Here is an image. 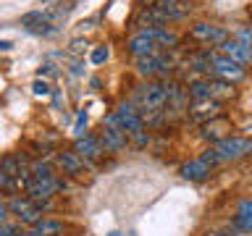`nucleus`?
<instances>
[{
  "mask_svg": "<svg viewBox=\"0 0 252 236\" xmlns=\"http://www.w3.org/2000/svg\"><path fill=\"white\" fill-rule=\"evenodd\" d=\"M165 102H168V82H147L134 94V105L142 110V116L165 110Z\"/></svg>",
  "mask_w": 252,
  "mask_h": 236,
  "instance_id": "1",
  "label": "nucleus"
},
{
  "mask_svg": "<svg viewBox=\"0 0 252 236\" xmlns=\"http://www.w3.org/2000/svg\"><path fill=\"white\" fill-rule=\"evenodd\" d=\"M137 71L145 79H165L173 74V63L168 60V55L158 53V55H147V58H137Z\"/></svg>",
  "mask_w": 252,
  "mask_h": 236,
  "instance_id": "2",
  "label": "nucleus"
},
{
  "mask_svg": "<svg viewBox=\"0 0 252 236\" xmlns=\"http://www.w3.org/2000/svg\"><path fill=\"white\" fill-rule=\"evenodd\" d=\"M189 37L194 39V42H205L210 47H220L228 39V31L223 27H218V24H210V21H197L192 29H189Z\"/></svg>",
  "mask_w": 252,
  "mask_h": 236,
  "instance_id": "3",
  "label": "nucleus"
},
{
  "mask_svg": "<svg viewBox=\"0 0 252 236\" xmlns=\"http://www.w3.org/2000/svg\"><path fill=\"white\" fill-rule=\"evenodd\" d=\"M213 149L218 155V163H234V160L247 155V139L244 137H226L218 145H213Z\"/></svg>",
  "mask_w": 252,
  "mask_h": 236,
  "instance_id": "4",
  "label": "nucleus"
},
{
  "mask_svg": "<svg viewBox=\"0 0 252 236\" xmlns=\"http://www.w3.org/2000/svg\"><path fill=\"white\" fill-rule=\"evenodd\" d=\"M218 53H220V50H218ZM213 76L236 84V82H242V79L247 76V66H242V63L226 58V55H218V58L213 60Z\"/></svg>",
  "mask_w": 252,
  "mask_h": 236,
  "instance_id": "5",
  "label": "nucleus"
},
{
  "mask_svg": "<svg viewBox=\"0 0 252 236\" xmlns=\"http://www.w3.org/2000/svg\"><path fill=\"white\" fill-rule=\"evenodd\" d=\"M116 113L121 118V129L129 134V137H137L139 131H145V118H142V110L134 105V102H121Z\"/></svg>",
  "mask_w": 252,
  "mask_h": 236,
  "instance_id": "6",
  "label": "nucleus"
},
{
  "mask_svg": "<svg viewBox=\"0 0 252 236\" xmlns=\"http://www.w3.org/2000/svg\"><path fill=\"white\" fill-rule=\"evenodd\" d=\"M126 50H129L134 58H147V55H158V53H160V47H158V42L153 39V34H150L147 29H139L137 34L129 37Z\"/></svg>",
  "mask_w": 252,
  "mask_h": 236,
  "instance_id": "7",
  "label": "nucleus"
},
{
  "mask_svg": "<svg viewBox=\"0 0 252 236\" xmlns=\"http://www.w3.org/2000/svg\"><path fill=\"white\" fill-rule=\"evenodd\" d=\"M218 110H220V102H216V100H192V108L187 110V116L192 123L205 126L218 116Z\"/></svg>",
  "mask_w": 252,
  "mask_h": 236,
  "instance_id": "8",
  "label": "nucleus"
},
{
  "mask_svg": "<svg viewBox=\"0 0 252 236\" xmlns=\"http://www.w3.org/2000/svg\"><path fill=\"white\" fill-rule=\"evenodd\" d=\"M231 118L228 116H216L213 121H208L202 126V139L205 142H213V145H218L220 139H226V137H231Z\"/></svg>",
  "mask_w": 252,
  "mask_h": 236,
  "instance_id": "9",
  "label": "nucleus"
},
{
  "mask_svg": "<svg viewBox=\"0 0 252 236\" xmlns=\"http://www.w3.org/2000/svg\"><path fill=\"white\" fill-rule=\"evenodd\" d=\"M220 55H226V58H231L236 63H242V66H252V50L244 42H239V39H234V37H228L223 45L218 47Z\"/></svg>",
  "mask_w": 252,
  "mask_h": 236,
  "instance_id": "10",
  "label": "nucleus"
},
{
  "mask_svg": "<svg viewBox=\"0 0 252 236\" xmlns=\"http://www.w3.org/2000/svg\"><path fill=\"white\" fill-rule=\"evenodd\" d=\"M97 139H100V145L105 152H121V149L129 145V134L121 131V129H110V126H102Z\"/></svg>",
  "mask_w": 252,
  "mask_h": 236,
  "instance_id": "11",
  "label": "nucleus"
},
{
  "mask_svg": "<svg viewBox=\"0 0 252 236\" xmlns=\"http://www.w3.org/2000/svg\"><path fill=\"white\" fill-rule=\"evenodd\" d=\"M58 163H61L63 173H68V176L79 178V176H84V171H87V163H90V160H84V157L79 155L76 149H63V152L58 155Z\"/></svg>",
  "mask_w": 252,
  "mask_h": 236,
  "instance_id": "12",
  "label": "nucleus"
},
{
  "mask_svg": "<svg viewBox=\"0 0 252 236\" xmlns=\"http://www.w3.org/2000/svg\"><path fill=\"white\" fill-rule=\"evenodd\" d=\"M213 168H216V165L200 155V157H194V160H189V163L181 165V176H184L187 181H205L213 173Z\"/></svg>",
  "mask_w": 252,
  "mask_h": 236,
  "instance_id": "13",
  "label": "nucleus"
},
{
  "mask_svg": "<svg viewBox=\"0 0 252 236\" xmlns=\"http://www.w3.org/2000/svg\"><path fill=\"white\" fill-rule=\"evenodd\" d=\"M58 192V178H50V181H39V178H32L29 186H27V194L32 202H47L50 197Z\"/></svg>",
  "mask_w": 252,
  "mask_h": 236,
  "instance_id": "14",
  "label": "nucleus"
},
{
  "mask_svg": "<svg viewBox=\"0 0 252 236\" xmlns=\"http://www.w3.org/2000/svg\"><path fill=\"white\" fill-rule=\"evenodd\" d=\"M155 8H160L168 21H179L192 11V0H155Z\"/></svg>",
  "mask_w": 252,
  "mask_h": 236,
  "instance_id": "15",
  "label": "nucleus"
},
{
  "mask_svg": "<svg viewBox=\"0 0 252 236\" xmlns=\"http://www.w3.org/2000/svg\"><path fill=\"white\" fill-rule=\"evenodd\" d=\"M234 228H236V231H242L244 236H252V197L239 200V205H236Z\"/></svg>",
  "mask_w": 252,
  "mask_h": 236,
  "instance_id": "16",
  "label": "nucleus"
},
{
  "mask_svg": "<svg viewBox=\"0 0 252 236\" xmlns=\"http://www.w3.org/2000/svg\"><path fill=\"white\" fill-rule=\"evenodd\" d=\"M74 149H76V152L84 157V160H97V157H102V152H105V149H102V145H100V139L87 137V134L76 139Z\"/></svg>",
  "mask_w": 252,
  "mask_h": 236,
  "instance_id": "17",
  "label": "nucleus"
},
{
  "mask_svg": "<svg viewBox=\"0 0 252 236\" xmlns=\"http://www.w3.org/2000/svg\"><path fill=\"white\" fill-rule=\"evenodd\" d=\"M234 94H236V89H234L231 82H223V79H218V76H210V100L223 102V100H231Z\"/></svg>",
  "mask_w": 252,
  "mask_h": 236,
  "instance_id": "18",
  "label": "nucleus"
},
{
  "mask_svg": "<svg viewBox=\"0 0 252 236\" xmlns=\"http://www.w3.org/2000/svg\"><path fill=\"white\" fill-rule=\"evenodd\" d=\"M58 234H63V223L55 218H42L37 226H32L27 231V236H58Z\"/></svg>",
  "mask_w": 252,
  "mask_h": 236,
  "instance_id": "19",
  "label": "nucleus"
},
{
  "mask_svg": "<svg viewBox=\"0 0 252 236\" xmlns=\"http://www.w3.org/2000/svg\"><path fill=\"white\" fill-rule=\"evenodd\" d=\"M189 97L192 100H210V76L208 79H194L189 84Z\"/></svg>",
  "mask_w": 252,
  "mask_h": 236,
  "instance_id": "20",
  "label": "nucleus"
},
{
  "mask_svg": "<svg viewBox=\"0 0 252 236\" xmlns=\"http://www.w3.org/2000/svg\"><path fill=\"white\" fill-rule=\"evenodd\" d=\"M5 202H8V207H11V212H13L16 218L24 215V212L32 207V200H29V197H5Z\"/></svg>",
  "mask_w": 252,
  "mask_h": 236,
  "instance_id": "21",
  "label": "nucleus"
},
{
  "mask_svg": "<svg viewBox=\"0 0 252 236\" xmlns=\"http://www.w3.org/2000/svg\"><path fill=\"white\" fill-rule=\"evenodd\" d=\"M0 186H3V194L5 197H13L21 186V178H16V176H8V173H0Z\"/></svg>",
  "mask_w": 252,
  "mask_h": 236,
  "instance_id": "22",
  "label": "nucleus"
},
{
  "mask_svg": "<svg viewBox=\"0 0 252 236\" xmlns=\"http://www.w3.org/2000/svg\"><path fill=\"white\" fill-rule=\"evenodd\" d=\"M39 220H42V207H39V205H32V207L24 212V215H19V223L21 226H37Z\"/></svg>",
  "mask_w": 252,
  "mask_h": 236,
  "instance_id": "23",
  "label": "nucleus"
},
{
  "mask_svg": "<svg viewBox=\"0 0 252 236\" xmlns=\"http://www.w3.org/2000/svg\"><path fill=\"white\" fill-rule=\"evenodd\" d=\"M34 178H39V181H50V178H55V173H53V165L50 163H34Z\"/></svg>",
  "mask_w": 252,
  "mask_h": 236,
  "instance_id": "24",
  "label": "nucleus"
},
{
  "mask_svg": "<svg viewBox=\"0 0 252 236\" xmlns=\"http://www.w3.org/2000/svg\"><path fill=\"white\" fill-rule=\"evenodd\" d=\"M234 39H239V42H244L252 50V24H247V27H236L234 29Z\"/></svg>",
  "mask_w": 252,
  "mask_h": 236,
  "instance_id": "25",
  "label": "nucleus"
},
{
  "mask_svg": "<svg viewBox=\"0 0 252 236\" xmlns=\"http://www.w3.org/2000/svg\"><path fill=\"white\" fill-rule=\"evenodd\" d=\"M108 58H110V50L105 45H100V47H94V50H92V63H94V66H102Z\"/></svg>",
  "mask_w": 252,
  "mask_h": 236,
  "instance_id": "26",
  "label": "nucleus"
},
{
  "mask_svg": "<svg viewBox=\"0 0 252 236\" xmlns=\"http://www.w3.org/2000/svg\"><path fill=\"white\" fill-rule=\"evenodd\" d=\"M24 231H21V223H0V236H21Z\"/></svg>",
  "mask_w": 252,
  "mask_h": 236,
  "instance_id": "27",
  "label": "nucleus"
},
{
  "mask_svg": "<svg viewBox=\"0 0 252 236\" xmlns=\"http://www.w3.org/2000/svg\"><path fill=\"white\" fill-rule=\"evenodd\" d=\"M87 121H90V116H87V110H79V116H76V126H74V134H76V139H79V137H84Z\"/></svg>",
  "mask_w": 252,
  "mask_h": 236,
  "instance_id": "28",
  "label": "nucleus"
},
{
  "mask_svg": "<svg viewBox=\"0 0 252 236\" xmlns=\"http://www.w3.org/2000/svg\"><path fill=\"white\" fill-rule=\"evenodd\" d=\"M32 92H34L37 97H47V94H50V84L42 82V79H37V82L32 84Z\"/></svg>",
  "mask_w": 252,
  "mask_h": 236,
  "instance_id": "29",
  "label": "nucleus"
},
{
  "mask_svg": "<svg viewBox=\"0 0 252 236\" xmlns=\"http://www.w3.org/2000/svg\"><path fill=\"white\" fill-rule=\"evenodd\" d=\"M131 142H134L137 147H147V145H150V134H147V129H145V131H139L137 137H131Z\"/></svg>",
  "mask_w": 252,
  "mask_h": 236,
  "instance_id": "30",
  "label": "nucleus"
},
{
  "mask_svg": "<svg viewBox=\"0 0 252 236\" xmlns=\"http://www.w3.org/2000/svg\"><path fill=\"white\" fill-rule=\"evenodd\" d=\"M50 74H55V66H50V63H45V66L37 68V76H39V79H42V76H50Z\"/></svg>",
  "mask_w": 252,
  "mask_h": 236,
  "instance_id": "31",
  "label": "nucleus"
},
{
  "mask_svg": "<svg viewBox=\"0 0 252 236\" xmlns=\"http://www.w3.org/2000/svg\"><path fill=\"white\" fill-rule=\"evenodd\" d=\"M87 47V39H74V42H71V53H82Z\"/></svg>",
  "mask_w": 252,
  "mask_h": 236,
  "instance_id": "32",
  "label": "nucleus"
},
{
  "mask_svg": "<svg viewBox=\"0 0 252 236\" xmlns=\"http://www.w3.org/2000/svg\"><path fill=\"white\" fill-rule=\"evenodd\" d=\"M11 47H13V45L8 42V39H3V42H0V50H3V53H8V50H11Z\"/></svg>",
  "mask_w": 252,
  "mask_h": 236,
  "instance_id": "33",
  "label": "nucleus"
},
{
  "mask_svg": "<svg viewBox=\"0 0 252 236\" xmlns=\"http://www.w3.org/2000/svg\"><path fill=\"white\" fill-rule=\"evenodd\" d=\"M247 155H252V139H247Z\"/></svg>",
  "mask_w": 252,
  "mask_h": 236,
  "instance_id": "34",
  "label": "nucleus"
},
{
  "mask_svg": "<svg viewBox=\"0 0 252 236\" xmlns=\"http://www.w3.org/2000/svg\"><path fill=\"white\" fill-rule=\"evenodd\" d=\"M108 236H121V234H118V231H110V234H108Z\"/></svg>",
  "mask_w": 252,
  "mask_h": 236,
  "instance_id": "35",
  "label": "nucleus"
},
{
  "mask_svg": "<svg viewBox=\"0 0 252 236\" xmlns=\"http://www.w3.org/2000/svg\"><path fill=\"white\" fill-rule=\"evenodd\" d=\"M205 236H223V234H213V231H210V234H205Z\"/></svg>",
  "mask_w": 252,
  "mask_h": 236,
  "instance_id": "36",
  "label": "nucleus"
},
{
  "mask_svg": "<svg viewBox=\"0 0 252 236\" xmlns=\"http://www.w3.org/2000/svg\"><path fill=\"white\" fill-rule=\"evenodd\" d=\"M250 19H252V11H250Z\"/></svg>",
  "mask_w": 252,
  "mask_h": 236,
  "instance_id": "37",
  "label": "nucleus"
}]
</instances>
